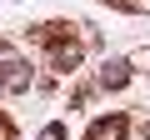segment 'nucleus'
<instances>
[{"label": "nucleus", "instance_id": "obj_1", "mask_svg": "<svg viewBox=\"0 0 150 140\" xmlns=\"http://www.w3.org/2000/svg\"><path fill=\"white\" fill-rule=\"evenodd\" d=\"M85 140H125V120H120V115H110V120H95V125L85 130Z\"/></svg>", "mask_w": 150, "mask_h": 140}, {"label": "nucleus", "instance_id": "obj_2", "mask_svg": "<svg viewBox=\"0 0 150 140\" xmlns=\"http://www.w3.org/2000/svg\"><path fill=\"white\" fill-rule=\"evenodd\" d=\"M0 85H5V90H25V85H30V65L10 60V65H5V75H0Z\"/></svg>", "mask_w": 150, "mask_h": 140}, {"label": "nucleus", "instance_id": "obj_3", "mask_svg": "<svg viewBox=\"0 0 150 140\" xmlns=\"http://www.w3.org/2000/svg\"><path fill=\"white\" fill-rule=\"evenodd\" d=\"M50 60H55V70H75V65H80V45H75V40L70 45H55Z\"/></svg>", "mask_w": 150, "mask_h": 140}, {"label": "nucleus", "instance_id": "obj_4", "mask_svg": "<svg viewBox=\"0 0 150 140\" xmlns=\"http://www.w3.org/2000/svg\"><path fill=\"white\" fill-rule=\"evenodd\" d=\"M125 80H130V65H120V60H115V65H105V70H100V85H105V90H110V85H115V90H120V85H125Z\"/></svg>", "mask_w": 150, "mask_h": 140}, {"label": "nucleus", "instance_id": "obj_5", "mask_svg": "<svg viewBox=\"0 0 150 140\" xmlns=\"http://www.w3.org/2000/svg\"><path fill=\"white\" fill-rule=\"evenodd\" d=\"M40 140H65V125H45V130H40Z\"/></svg>", "mask_w": 150, "mask_h": 140}]
</instances>
